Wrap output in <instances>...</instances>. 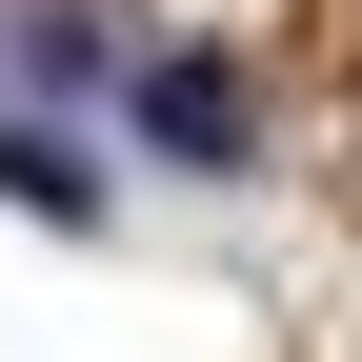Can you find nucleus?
Returning <instances> with one entry per match:
<instances>
[{
    "label": "nucleus",
    "instance_id": "1",
    "mask_svg": "<svg viewBox=\"0 0 362 362\" xmlns=\"http://www.w3.org/2000/svg\"><path fill=\"white\" fill-rule=\"evenodd\" d=\"M141 121H161L181 161H242V141H262V81H242V61H141Z\"/></svg>",
    "mask_w": 362,
    "mask_h": 362
},
{
    "label": "nucleus",
    "instance_id": "2",
    "mask_svg": "<svg viewBox=\"0 0 362 362\" xmlns=\"http://www.w3.org/2000/svg\"><path fill=\"white\" fill-rule=\"evenodd\" d=\"M0 202H61V221H101V161H61V141H0Z\"/></svg>",
    "mask_w": 362,
    "mask_h": 362
}]
</instances>
